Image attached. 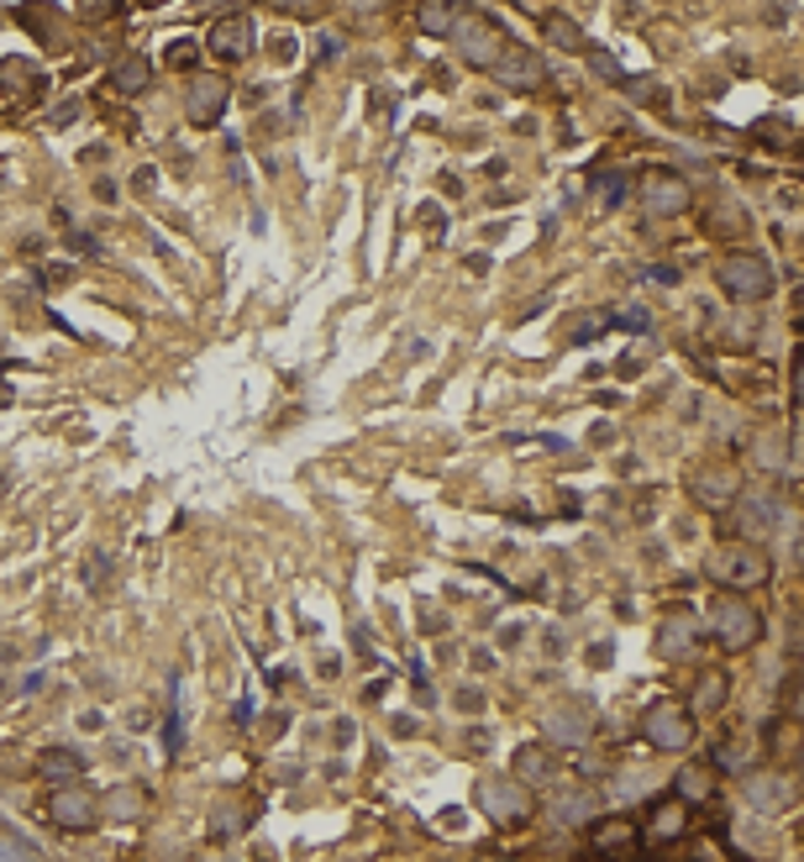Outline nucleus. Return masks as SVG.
<instances>
[{
  "mask_svg": "<svg viewBox=\"0 0 804 862\" xmlns=\"http://www.w3.org/2000/svg\"><path fill=\"white\" fill-rule=\"evenodd\" d=\"M541 27H547V37L558 48H584V32L573 27V22H563V16H541Z\"/></svg>",
  "mask_w": 804,
  "mask_h": 862,
  "instance_id": "bb28decb",
  "label": "nucleus"
},
{
  "mask_svg": "<svg viewBox=\"0 0 804 862\" xmlns=\"http://www.w3.org/2000/svg\"><path fill=\"white\" fill-rule=\"evenodd\" d=\"M642 201H647V210H657V216H679V210H689V184L679 174H647V184H642Z\"/></svg>",
  "mask_w": 804,
  "mask_h": 862,
  "instance_id": "9d476101",
  "label": "nucleus"
},
{
  "mask_svg": "<svg viewBox=\"0 0 804 862\" xmlns=\"http://www.w3.org/2000/svg\"><path fill=\"white\" fill-rule=\"evenodd\" d=\"M0 858H37V847L27 836H0Z\"/></svg>",
  "mask_w": 804,
  "mask_h": 862,
  "instance_id": "c756f323",
  "label": "nucleus"
},
{
  "mask_svg": "<svg viewBox=\"0 0 804 862\" xmlns=\"http://www.w3.org/2000/svg\"><path fill=\"white\" fill-rule=\"evenodd\" d=\"M279 5H290V11H295V16H316V11H321V5H327V0H279Z\"/></svg>",
  "mask_w": 804,
  "mask_h": 862,
  "instance_id": "72a5a7b5",
  "label": "nucleus"
},
{
  "mask_svg": "<svg viewBox=\"0 0 804 862\" xmlns=\"http://www.w3.org/2000/svg\"><path fill=\"white\" fill-rule=\"evenodd\" d=\"M768 558L757 553V547H720L710 553V579H720L726 590H757V584H768Z\"/></svg>",
  "mask_w": 804,
  "mask_h": 862,
  "instance_id": "7ed1b4c3",
  "label": "nucleus"
},
{
  "mask_svg": "<svg viewBox=\"0 0 804 862\" xmlns=\"http://www.w3.org/2000/svg\"><path fill=\"white\" fill-rule=\"evenodd\" d=\"M210 53L221 63H242L253 53V22L247 16H227V22H216L210 27Z\"/></svg>",
  "mask_w": 804,
  "mask_h": 862,
  "instance_id": "6e6552de",
  "label": "nucleus"
},
{
  "mask_svg": "<svg viewBox=\"0 0 804 862\" xmlns=\"http://www.w3.org/2000/svg\"><path fill=\"white\" fill-rule=\"evenodd\" d=\"M584 815H589V794H578V789L552 804V821H558V826H578Z\"/></svg>",
  "mask_w": 804,
  "mask_h": 862,
  "instance_id": "393cba45",
  "label": "nucleus"
},
{
  "mask_svg": "<svg viewBox=\"0 0 804 862\" xmlns=\"http://www.w3.org/2000/svg\"><path fill=\"white\" fill-rule=\"evenodd\" d=\"M16 22H27V27L37 32L42 43H48V37H53V5H48V0H37V5H22V11H16Z\"/></svg>",
  "mask_w": 804,
  "mask_h": 862,
  "instance_id": "a878e982",
  "label": "nucleus"
},
{
  "mask_svg": "<svg viewBox=\"0 0 804 862\" xmlns=\"http://www.w3.org/2000/svg\"><path fill=\"white\" fill-rule=\"evenodd\" d=\"M195 63V43H174L169 48V69H190Z\"/></svg>",
  "mask_w": 804,
  "mask_h": 862,
  "instance_id": "2f4dec72",
  "label": "nucleus"
},
{
  "mask_svg": "<svg viewBox=\"0 0 804 862\" xmlns=\"http://www.w3.org/2000/svg\"><path fill=\"white\" fill-rule=\"evenodd\" d=\"M636 821L631 815H616V821H599L595 831H589V852H599V858H625L631 847H636Z\"/></svg>",
  "mask_w": 804,
  "mask_h": 862,
  "instance_id": "f8f14e48",
  "label": "nucleus"
},
{
  "mask_svg": "<svg viewBox=\"0 0 804 862\" xmlns=\"http://www.w3.org/2000/svg\"><path fill=\"white\" fill-rule=\"evenodd\" d=\"M452 43H458L463 63H474V69H495L510 53L505 27L495 16H484V11H458L452 16Z\"/></svg>",
  "mask_w": 804,
  "mask_h": 862,
  "instance_id": "f257e3e1",
  "label": "nucleus"
},
{
  "mask_svg": "<svg viewBox=\"0 0 804 862\" xmlns=\"http://www.w3.org/2000/svg\"><path fill=\"white\" fill-rule=\"evenodd\" d=\"M174 705H169V726H163V742H169V752H179L184 746V711H179V679H174Z\"/></svg>",
  "mask_w": 804,
  "mask_h": 862,
  "instance_id": "cd10ccee",
  "label": "nucleus"
},
{
  "mask_svg": "<svg viewBox=\"0 0 804 862\" xmlns=\"http://www.w3.org/2000/svg\"><path fill=\"white\" fill-rule=\"evenodd\" d=\"M726 694H731V679H726L720 668H705V673H699V689H694V711L715 715L726 705Z\"/></svg>",
  "mask_w": 804,
  "mask_h": 862,
  "instance_id": "6ab92c4d",
  "label": "nucleus"
},
{
  "mask_svg": "<svg viewBox=\"0 0 804 862\" xmlns=\"http://www.w3.org/2000/svg\"><path fill=\"white\" fill-rule=\"evenodd\" d=\"M689 642H694V621H689V616H668L662 636H657V653H662V657H684Z\"/></svg>",
  "mask_w": 804,
  "mask_h": 862,
  "instance_id": "412c9836",
  "label": "nucleus"
},
{
  "mask_svg": "<svg viewBox=\"0 0 804 862\" xmlns=\"http://www.w3.org/2000/svg\"><path fill=\"white\" fill-rule=\"evenodd\" d=\"M746 800L757 804L763 815H773V810H789V804H794V789L778 774H757V778H746Z\"/></svg>",
  "mask_w": 804,
  "mask_h": 862,
  "instance_id": "4468645a",
  "label": "nucleus"
},
{
  "mask_svg": "<svg viewBox=\"0 0 804 862\" xmlns=\"http://www.w3.org/2000/svg\"><path fill=\"white\" fill-rule=\"evenodd\" d=\"M589 726H595V720L584 715V705L547 715V731H552V737H563V742H584V737H589Z\"/></svg>",
  "mask_w": 804,
  "mask_h": 862,
  "instance_id": "aec40b11",
  "label": "nucleus"
},
{
  "mask_svg": "<svg viewBox=\"0 0 804 862\" xmlns=\"http://www.w3.org/2000/svg\"><path fill=\"white\" fill-rule=\"evenodd\" d=\"M342 53V37H321V48H316V59L327 63V59H337Z\"/></svg>",
  "mask_w": 804,
  "mask_h": 862,
  "instance_id": "f704fd0d",
  "label": "nucleus"
},
{
  "mask_svg": "<svg viewBox=\"0 0 804 862\" xmlns=\"http://www.w3.org/2000/svg\"><path fill=\"white\" fill-rule=\"evenodd\" d=\"M478 810L495 821V826H521L532 815V800L521 789V778H484L478 784Z\"/></svg>",
  "mask_w": 804,
  "mask_h": 862,
  "instance_id": "39448f33",
  "label": "nucleus"
},
{
  "mask_svg": "<svg viewBox=\"0 0 804 862\" xmlns=\"http://www.w3.org/2000/svg\"><path fill=\"white\" fill-rule=\"evenodd\" d=\"M715 784H720V768H710V763H689V768H679V778H673V800L710 804Z\"/></svg>",
  "mask_w": 804,
  "mask_h": 862,
  "instance_id": "ddd939ff",
  "label": "nucleus"
},
{
  "mask_svg": "<svg viewBox=\"0 0 804 862\" xmlns=\"http://www.w3.org/2000/svg\"><path fill=\"white\" fill-rule=\"evenodd\" d=\"M227 100H232V85H227L221 74L190 80V121H195V126H216L221 111H227Z\"/></svg>",
  "mask_w": 804,
  "mask_h": 862,
  "instance_id": "423d86ee",
  "label": "nucleus"
},
{
  "mask_svg": "<svg viewBox=\"0 0 804 862\" xmlns=\"http://www.w3.org/2000/svg\"><path fill=\"white\" fill-rule=\"evenodd\" d=\"M605 321H610V327H621V331H653V316H647V311H636V305H631V311H616V316H605Z\"/></svg>",
  "mask_w": 804,
  "mask_h": 862,
  "instance_id": "c85d7f7f",
  "label": "nucleus"
},
{
  "mask_svg": "<svg viewBox=\"0 0 804 862\" xmlns=\"http://www.w3.org/2000/svg\"><path fill=\"white\" fill-rule=\"evenodd\" d=\"M720 290L731 300H768L773 295V264L757 258V253H731L726 264L715 268Z\"/></svg>",
  "mask_w": 804,
  "mask_h": 862,
  "instance_id": "f03ea898",
  "label": "nucleus"
},
{
  "mask_svg": "<svg viewBox=\"0 0 804 862\" xmlns=\"http://www.w3.org/2000/svg\"><path fill=\"white\" fill-rule=\"evenodd\" d=\"M137 800H143L137 789H121V794H117V815H121V821H132V815H137Z\"/></svg>",
  "mask_w": 804,
  "mask_h": 862,
  "instance_id": "473e14b6",
  "label": "nucleus"
},
{
  "mask_svg": "<svg viewBox=\"0 0 804 862\" xmlns=\"http://www.w3.org/2000/svg\"><path fill=\"white\" fill-rule=\"evenodd\" d=\"M452 16H458V0H421V32L426 37L452 32Z\"/></svg>",
  "mask_w": 804,
  "mask_h": 862,
  "instance_id": "4be33fe9",
  "label": "nucleus"
},
{
  "mask_svg": "<svg viewBox=\"0 0 804 862\" xmlns=\"http://www.w3.org/2000/svg\"><path fill=\"white\" fill-rule=\"evenodd\" d=\"M684 810H689L684 800H662V804H657L647 841H653V847H668V841H679V836H684Z\"/></svg>",
  "mask_w": 804,
  "mask_h": 862,
  "instance_id": "dca6fc26",
  "label": "nucleus"
},
{
  "mask_svg": "<svg viewBox=\"0 0 804 862\" xmlns=\"http://www.w3.org/2000/svg\"><path fill=\"white\" fill-rule=\"evenodd\" d=\"M37 774L48 778V784H63V778H80V774H85V757H80L74 746H53V752H42Z\"/></svg>",
  "mask_w": 804,
  "mask_h": 862,
  "instance_id": "f3484780",
  "label": "nucleus"
},
{
  "mask_svg": "<svg viewBox=\"0 0 804 862\" xmlns=\"http://www.w3.org/2000/svg\"><path fill=\"white\" fill-rule=\"evenodd\" d=\"M148 85H153V63L143 59V53H126V59L111 69V89H117V95H143Z\"/></svg>",
  "mask_w": 804,
  "mask_h": 862,
  "instance_id": "2eb2a0df",
  "label": "nucleus"
},
{
  "mask_svg": "<svg viewBox=\"0 0 804 862\" xmlns=\"http://www.w3.org/2000/svg\"><path fill=\"white\" fill-rule=\"evenodd\" d=\"M495 80L505 89H536L541 80H547V69H541V59L536 53H526V48H510L505 59L495 63Z\"/></svg>",
  "mask_w": 804,
  "mask_h": 862,
  "instance_id": "9b49d317",
  "label": "nucleus"
},
{
  "mask_svg": "<svg viewBox=\"0 0 804 862\" xmlns=\"http://www.w3.org/2000/svg\"><path fill=\"white\" fill-rule=\"evenodd\" d=\"M53 821H59L63 831H95L100 826V804L85 789H59L53 794Z\"/></svg>",
  "mask_w": 804,
  "mask_h": 862,
  "instance_id": "0eeeda50",
  "label": "nucleus"
},
{
  "mask_svg": "<svg viewBox=\"0 0 804 862\" xmlns=\"http://www.w3.org/2000/svg\"><path fill=\"white\" fill-rule=\"evenodd\" d=\"M715 636H720V647H731V653H746V647H757V636H763V616H757V605H746V599H715Z\"/></svg>",
  "mask_w": 804,
  "mask_h": 862,
  "instance_id": "20e7f679",
  "label": "nucleus"
},
{
  "mask_svg": "<svg viewBox=\"0 0 804 862\" xmlns=\"http://www.w3.org/2000/svg\"><path fill=\"white\" fill-rule=\"evenodd\" d=\"M589 63H595V74H605V80H621V85H625V69L610 59V53H589Z\"/></svg>",
  "mask_w": 804,
  "mask_h": 862,
  "instance_id": "7c9ffc66",
  "label": "nucleus"
},
{
  "mask_svg": "<svg viewBox=\"0 0 804 862\" xmlns=\"http://www.w3.org/2000/svg\"><path fill=\"white\" fill-rule=\"evenodd\" d=\"M689 737H694V726H689V715L679 711V705H657V711H647V742L653 746L679 752V746H689Z\"/></svg>",
  "mask_w": 804,
  "mask_h": 862,
  "instance_id": "1a4fd4ad",
  "label": "nucleus"
},
{
  "mask_svg": "<svg viewBox=\"0 0 804 862\" xmlns=\"http://www.w3.org/2000/svg\"><path fill=\"white\" fill-rule=\"evenodd\" d=\"M547 774H552V763H547L541 746H521V752H515V778H521V784H541Z\"/></svg>",
  "mask_w": 804,
  "mask_h": 862,
  "instance_id": "b1692460",
  "label": "nucleus"
},
{
  "mask_svg": "<svg viewBox=\"0 0 804 862\" xmlns=\"http://www.w3.org/2000/svg\"><path fill=\"white\" fill-rule=\"evenodd\" d=\"M778 521V506H773V495H752L746 500V510H742V532L746 536H757V532H768Z\"/></svg>",
  "mask_w": 804,
  "mask_h": 862,
  "instance_id": "5701e85b",
  "label": "nucleus"
},
{
  "mask_svg": "<svg viewBox=\"0 0 804 862\" xmlns=\"http://www.w3.org/2000/svg\"><path fill=\"white\" fill-rule=\"evenodd\" d=\"M599 331H610V321H605V311H573L563 321V337L573 342V348H589Z\"/></svg>",
  "mask_w": 804,
  "mask_h": 862,
  "instance_id": "a211bd4d",
  "label": "nucleus"
}]
</instances>
